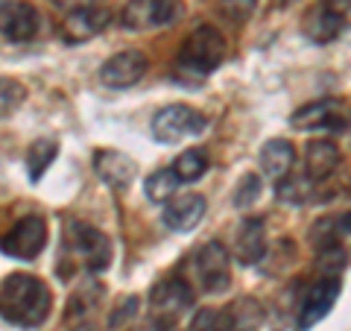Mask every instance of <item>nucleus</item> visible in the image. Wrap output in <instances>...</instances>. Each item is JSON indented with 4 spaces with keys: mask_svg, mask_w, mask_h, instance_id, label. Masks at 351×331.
<instances>
[{
    "mask_svg": "<svg viewBox=\"0 0 351 331\" xmlns=\"http://www.w3.org/2000/svg\"><path fill=\"white\" fill-rule=\"evenodd\" d=\"M108 6H94V9H85V12H73L64 18L62 24V32L68 41H88L94 36H100V32L108 27Z\"/></svg>",
    "mask_w": 351,
    "mask_h": 331,
    "instance_id": "f3484780",
    "label": "nucleus"
},
{
    "mask_svg": "<svg viewBox=\"0 0 351 331\" xmlns=\"http://www.w3.org/2000/svg\"><path fill=\"white\" fill-rule=\"evenodd\" d=\"M205 208L208 203L202 194H182L176 200H170L167 208H164V223L173 231H191L193 226L202 223Z\"/></svg>",
    "mask_w": 351,
    "mask_h": 331,
    "instance_id": "2eb2a0df",
    "label": "nucleus"
},
{
    "mask_svg": "<svg viewBox=\"0 0 351 331\" xmlns=\"http://www.w3.org/2000/svg\"><path fill=\"white\" fill-rule=\"evenodd\" d=\"M261 191H263L261 176H258V173H246L243 179H240V185H237L234 205H237V208H249V205H255V203H258V196H261Z\"/></svg>",
    "mask_w": 351,
    "mask_h": 331,
    "instance_id": "393cba45",
    "label": "nucleus"
},
{
    "mask_svg": "<svg viewBox=\"0 0 351 331\" xmlns=\"http://www.w3.org/2000/svg\"><path fill=\"white\" fill-rule=\"evenodd\" d=\"M47 247V220L41 214H27L12 226V231L3 238V252L18 261L38 258Z\"/></svg>",
    "mask_w": 351,
    "mask_h": 331,
    "instance_id": "39448f33",
    "label": "nucleus"
},
{
    "mask_svg": "<svg viewBox=\"0 0 351 331\" xmlns=\"http://www.w3.org/2000/svg\"><path fill=\"white\" fill-rule=\"evenodd\" d=\"M290 124L302 132H346L351 126V112L334 97H322L316 103L295 109Z\"/></svg>",
    "mask_w": 351,
    "mask_h": 331,
    "instance_id": "20e7f679",
    "label": "nucleus"
},
{
    "mask_svg": "<svg viewBox=\"0 0 351 331\" xmlns=\"http://www.w3.org/2000/svg\"><path fill=\"white\" fill-rule=\"evenodd\" d=\"M170 331H173V328H170Z\"/></svg>",
    "mask_w": 351,
    "mask_h": 331,
    "instance_id": "72a5a7b5",
    "label": "nucleus"
},
{
    "mask_svg": "<svg viewBox=\"0 0 351 331\" xmlns=\"http://www.w3.org/2000/svg\"><path fill=\"white\" fill-rule=\"evenodd\" d=\"M219 314H223V331H258L263 323V308L252 296H240Z\"/></svg>",
    "mask_w": 351,
    "mask_h": 331,
    "instance_id": "aec40b11",
    "label": "nucleus"
},
{
    "mask_svg": "<svg viewBox=\"0 0 351 331\" xmlns=\"http://www.w3.org/2000/svg\"><path fill=\"white\" fill-rule=\"evenodd\" d=\"M56 156H59V144H56V141H50V138L36 141V144L29 147V152H27V168H29L32 179H41L44 170L50 168Z\"/></svg>",
    "mask_w": 351,
    "mask_h": 331,
    "instance_id": "5701e85b",
    "label": "nucleus"
},
{
    "mask_svg": "<svg viewBox=\"0 0 351 331\" xmlns=\"http://www.w3.org/2000/svg\"><path fill=\"white\" fill-rule=\"evenodd\" d=\"M71 244L76 249V255L82 258V264L91 273L108 270V264H112V240H108L106 231H100L91 223L73 220L71 223Z\"/></svg>",
    "mask_w": 351,
    "mask_h": 331,
    "instance_id": "0eeeda50",
    "label": "nucleus"
},
{
    "mask_svg": "<svg viewBox=\"0 0 351 331\" xmlns=\"http://www.w3.org/2000/svg\"><path fill=\"white\" fill-rule=\"evenodd\" d=\"M307 185H311V179H281L278 182V200L284 203H302L307 200Z\"/></svg>",
    "mask_w": 351,
    "mask_h": 331,
    "instance_id": "bb28decb",
    "label": "nucleus"
},
{
    "mask_svg": "<svg viewBox=\"0 0 351 331\" xmlns=\"http://www.w3.org/2000/svg\"><path fill=\"white\" fill-rule=\"evenodd\" d=\"M208 152L205 150H184L179 159H176V164H173V173H176V179L179 182H196V179H202L205 176V170H208Z\"/></svg>",
    "mask_w": 351,
    "mask_h": 331,
    "instance_id": "4be33fe9",
    "label": "nucleus"
},
{
    "mask_svg": "<svg viewBox=\"0 0 351 331\" xmlns=\"http://www.w3.org/2000/svg\"><path fill=\"white\" fill-rule=\"evenodd\" d=\"M191 331H223V314L217 308H199L191 319Z\"/></svg>",
    "mask_w": 351,
    "mask_h": 331,
    "instance_id": "c85d7f7f",
    "label": "nucleus"
},
{
    "mask_svg": "<svg viewBox=\"0 0 351 331\" xmlns=\"http://www.w3.org/2000/svg\"><path fill=\"white\" fill-rule=\"evenodd\" d=\"M339 147L328 138H316L304 150V173L311 182H325L339 168Z\"/></svg>",
    "mask_w": 351,
    "mask_h": 331,
    "instance_id": "dca6fc26",
    "label": "nucleus"
},
{
    "mask_svg": "<svg viewBox=\"0 0 351 331\" xmlns=\"http://www.w3.org/2000/svg\"><path fill=\"white\" fill-rule=\"evenodd\" d=\"M173 326L167 323V319H149V323H144V326H138V328H132V331H170Z\"/></svg>",
    "mask_w": 351,
    "mask_h": 331,
    "instance_id": "7c9ffc66",
    "label": "nucleus"
},
{
    "mask_svg": "<svg viewBox=\"0 0 351 331\" xmlns=\"http://www.w3.org/2000/svg\"><path fill=\"white\" fill-rule=\"evenodd\" d=\"M339 290H343V284H339L337 275H325L316 284H311V290L304 293V299L299 305V319H295V328L299 331H307L313 328L319 319L328 317V311L334 308Z\"/></svg>",
    "mask_w": 351,
    "mask_h": 331,
    "instance_id": "1a4fd4ad",
    "label": "nucleus"
},
{
    "mask_svg": "<svg viewBox=\"0 0 351 331\" xmlns=\"http://www.w3.org/2000/svg\"><path fill=\"white\" fill-rule=\"evenodd\" d=\"M351 235V212L346 214H331V217H322L316 220V226L311 229V238H313V247L319 252H331V249H343V238Z\"/></svg>",
    "mask_w": 351,
    "mask_h": 331,
    "instance_id": "412c9836",
    "label": "nucleus"
},
{
    "mask_svg": "<svg viewBox=\"0 0 351 331\" xmlns=\"http://www.w3.org/2000/svg\"><path fill=\"white\" fill-rule=\"evenodd\" d=\"M73 331H100V328H97V326H91V323H80V326H76Z\"/></svg>",
    "mask_w": 351,
    "mask_h": 331,
    "instance_id": "473e14b6",
    "label": "nucleus"
},
{
    "mask_svg": "<svg viewBox=\"0 0 351 331\" xmlns=\"http://www.w3.org/2000/svg\"><path fill=\"white\" fill-rule=\"evenodd\" d=\"M56 9H62L64 15H73V12H85V9H94V6H106V0H53Z\"/></svg>",
    "mask_w": 351,
    "mask_h": 331,
    "instance_id": "c756f323",
    "label": "nucleus"
},
{
    "mask_svg": "<svg viewBox=\"0 0 351 331\" xmlns=\"http://www.w3.org/2000/svg\"><path fill=\"white\" fill-rule=\"evenodd\" d=\"M234 255L243 267H255L258 261H263V255H267V223L261 217H246L237 226Z\"/></svg>",
    "mask_w": 351,
    "mask_h": 331,
    "instance_id": "ddd939ff",
    "label": "nucleus"
},
{
    "mask_svg": "<svg viewBox=\"0 0 351 331\" xmlns=\"http://www.w3.org/2000/svg\"><path fill=\"white\" fill-rule=\"evenodd\" d=\"M208 126V120L202 112H196L193 106L176 103V106H164L161 112L152 117V138L158 144H179L184 138H193Z\"/></svg>",
    "mask_w": 351,
    "mask_h": 331,
    "instance_id": "7ed1b4c3",
    "label": "nucleus"
},
{
    "mask_svg": "<svg viewBox=\"0 0 351 331\" xmlns=\"http://www.w3.org/2000/svg\"><path fill=\"white\" fill-rule=\"evenodd\" d=\"M196 282L205 293H223L232 284V270H228V249L219 240H208L205 247H199L193 258Z\"/></svg>",
    "mask_w": 351,
    "mask_h": 331,
    "instance_id": "423d86ee",
    "label": "nucleus"
},
{
    "mask_svg": "<svg viewBox=\"0 0 351 331\" xmlns=\"http://www.w3.org/2000/svg\"><path fill=\"white\" fill-rule=\"evenodd\" d=\"M149 302H152V308H156V317L170 323V319L184 314L193 305V290L182 279H164L152 288Z\"/></svg>",
    "mask_w": 351,
    "mask_h": 331,
    "instance_id": "f8f14e48",
    "label": "nucleus"
},
{
    "mask_svg": "<svg viewBox=\"0 0 351 331\" xmlns=\"http://www.w3.org/2000/svg\"><path fill=\"white\" fill-rule=\"evenodd\" d=\"M179 179H176V173L167 168V170H156L147 179V200L149 203H170L176 191H179Z\"/></svg>",
    "mask_w": 351,
    "mask_h": 331,
    "instance_id": "b1692460",
    "label": "nucleus"
},
{
    "mask_svg": "<svg viewBox=\"0 0 351 331\" xmlns=\"http://www.w3.org/2000/svg\"><path fill=\"white\" fill-rule=\"evenodd\" d=\"M302 30H304V36L311 38V41L328 44V41H334L339 32L346 30V15L331 12V9H325V6L319 3V6L307 9V15H304V21H302Z\"/></svg>",
    "mask_w": 351,
    "mask_h": 331,
    "instance_id": "a211bd4d",
    "label": "nucleus"
},
{
    "mask_svg": "<svg viewBox=\"0 0 351 331\" xmlns=\"http://www.w3.org/2000/svg\"><path fill=\"white\" fill-rule=\"evenodd\" d=\"M41 15L27 0H0V36L9 41H29L38 36Z\"/></svg>",
    "mask_w": 351,
    "mask_h": 331,
    "instance_id": "9d476101",
    "label": "nucleus"
},
{
    "mask_svg": "<svg viewBox=\"0 0 351 331\" xmlns=\"http://www.w3.org/2000/svg\"><path fill=\"white\" fill-rule=\"evenodd\" d=\"M179 15V0H129L120 15V24L126 30H156L173 24Z\"/></svg>",
    "mask_w": 351,
    "mask_h": 331,
    "instance_id": "6e6552de",
    "label": "nucleus"
},
{
    "mask_svg": "<svg viewBox=\"0 0 351 331\" xmlns=\"http://www.w3.org/2000/svg\"><path fill=\"white\" fill-rule=\"evenodd\" d=\"M149 62L141 50H120L112 59L103 62L100 68V82L108 88H132L147 76Z\"/></svg>",
    "mask_w": 351,
    "mask_h": 331,
    "instance_id": "9b49d317",
    "label": "nucleus"
},
{
    "mask_svg": "<svg viewBox=\"0 0 351 331\" xmlns=\"http://www.w3.org/2000/svg\"><path fill=\"white\" fill-rule=\"evenodd\" d=\"M226 59V38L223 32L211 24H202L188 32L182 41L179 59H176V71L182 76H193V80H205L211 71H217Z\"/></svg>",
    "mask_w": 351,
    "mask_h": 331,
    "instance_id": "f03ea898",
    "label": "nucleus"
},
{
    "mask_svg": "<svg viewBox=\"0 0 351 331\" xmlns=\"http://www.w3.org/2000/svg\"><path fill=\"white\" fill-rule=\"evenodd\" d=\"M293 164H295V150H293L290 141L272 138V141L263 144V150H261V168H263V173H267L272 182L287 179V176L293 173Z\"/></svg>",
    "mask_w": 351,
    "mask_h": 331,
    "instance_id": "6ab92c4d",
    "label": "nucleus"
},
{
    "mask_svg": "<svg viewBox=\"0 0 351 331\" xmlns=\"http://www.w3.org/2000/svg\"><path fill=\"white\" fill-rule=\"evenodd\" d=\"M322 6H325V9H331V12L346 15L348 9H351V0H322Z\"/></svg>",
    "mask_w": 351,
    "mask_h": 331,
    "instance_id": "2f4dec72",
    "label": "nucleus"
},
{
    "mask_svg": "<svg viewBox=\"0 0 351 331\" xmlns=\"http://www.w3.org/2000/svg\"><path fill=\"white\" fill-rule=\"evenodd\" d=\"M255 3H258V0H219V9H223V15L228 21L243 24V21L255 12Z\"/></svg>",
    "mask_w": 351,
    "mask_h": 331,
    "instance_id": "cd10ccee",
    "label": "nucleus"
},
{
    "mask_svg": "<svg viewBox=\"0 0 351 331\" xmlns=\"http://www.w3.org/2000/svg\"><path fill=\"white\" fill-rule=\"evenodd\" d=\"M94 168H97V173H100V179L108 187H114V191H126V187L132 185V179H135V173H138L135 161L120 150H100L94 156Z\"/></svg>",
    "mask_w": 351,
    "mask_h": 331,
    "instance_id": "4468645a",
    "label": "nucleus"
},
{
    "mask_svg": "<svg viewBox=\"0 0 351 331\" xmlns=\"http://www.w3.org/2000/svg\"><path fill=\"white\" fill-rule=\"evenodd\" d=\"M53 296L38 275L12 273L0 282V317L21 328H36L50 317Z\"/></svg>",
    "mask_w": 351,
    "mask_h": 331,
    "instance_id": "f257e3e1",
    "label": "nucleus"
},
{
    "mask_svg": "<svg viewBox=\"0 0 351 331\" xmlns=\"http://www.w3.org/2000/svg\"><path fill=\"white\" fill-rule=\"evenodd\" d=\"M24 97H27L24 85L15 82V80H3V76H0V112H9V109L21 106V103H24Z\"/></svg>",
    "mask_w": 351,
    "mask_h": 331,
    "instance_id": "a878e982",
    "label": "nucleus"
}]
</instances>
